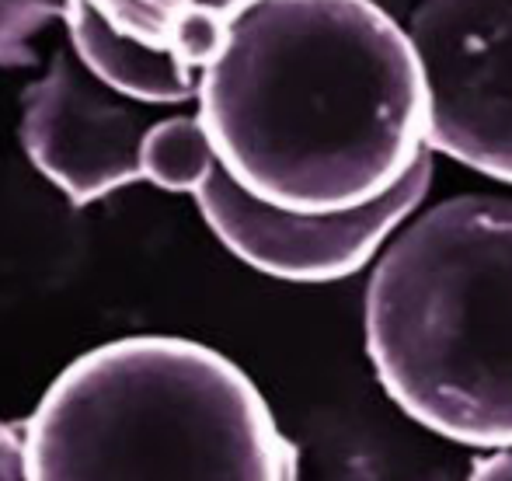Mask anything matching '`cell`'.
<instances>
[{"label":"cell","mask_w":512,"mask_h":481,"mask_svg":"<svg viewBox=\"0 0 512 481\" xmlns=\"http://www.w3.org/2000/svg\"><path fill=\"white\" fill-rule=\"evenodd\" d=\"M220 168L262 203L345 213L429 154V91L408 28L370 0H262L199 81Z\"/></svg>","instance_id":"obj_1"},{"label":"cell","mask_w":512,"mask_h":481,"mask_svg":"<svg viewBox=\"0 0 512 481\" xmlns=\"http://www.w3.org/2000/svg\"><path fill=\"white\" fill-rule=\"evenodd\" d=\"M300 464L248 373L175 335L77 356L25 422L28 481H300Z\"/></svg>","instance_id":"obj_2"},{"label":"cell","mask_w":512,"mask_h":481,"mask_svg":"<svg viewBox=\"0 0 512 481\" xmlns=\"http://www.w3.org/2000/svg\"><path fill=\"white\" fill-rule=\"evenodd\" d=\"M366 356L411 422L512 447V199L457 196L408 224L366 286Z\"/></svg>","instance_id":"obj_3"},{"label":"cell","mask_w":512,"mask_h":481,"mask_svg":"<svg viewBox=\"0 0 512 481\" xmlns=\"http://www.w3.org/2000/svg\"><path fill=\"white\" fill-rule=\"evenodd\" d=\"M429 150L512 182V0H422L408 18Z\"/></svg>","instance_id":"obj_4"},{"label":"cell","mask_w":512,"mask_h":481,"mask_svg":"<svg viewBox=\"0 0 512 481\" xmlns=\"http://www.w3.org/2000/svg\"><path fill=\"white\" fill-rule=\"evenodd\" d=\"M429 185L432 157L425 154L405 175V182L377 203L310 217L255 199L216 161V168L196 189V203L209 231L244 265L286 283H335L370 265V258L422 206Z\"/></svg>","instance_id":"obj_5"},{"label":"cell","mask_w":512,"mask_h":481,"mask_svg":"<svg viewBox=\"0 0 512 481\" xmlns=\"http://www.w3.org/2000/svg\"><path fill=\"white\" fill-rule=\"evenodd\" d=\"M161 105L136 102L98 81L70 46L21 98V147L74 206L143 182V140Z\"/></svg>","instance_id":"obj_6"},{"label":"cell","mask_w":512,"mask_h":481,"mask_svg":"<svg viewBox=\"0 0 512 481\" xmlns=\"http://www.w3.org/2000/svg\"><path fill=\"white\" fill-rule=\"evenodd\" d=\"M63 25L77 60L119 95L147 105H182L199 98L203 70L122 35L88 0H67Z\"/></svg>","instance_id":"obj_7"},{"label":"cell","mask_w":512,"mask_h":481,"mask_svg":"<svg viewBox=\"0 0 512 481\" xmlns=\"http://www.w3.org/2000/svg\"><path fill=\"white\" fill-rule=\"evenodd\" d=\"M112 28L206 70L230 25L262 0H88Z\"/></svg>","instance_id":"obj_8"},{"label":"cell","mask_w":512,"mask_h":481,"mask_svg":"<svg viewBox=\"0 0 512 481\" xmlns=\"http://www.w3.org/2000/svg\"><path fill=\"white\" fill-rule=\"evenodd\" d=\"M213 168L216 154L199 116H164L143 140V182L164 192L196 196Z\"/></svg>","instance_id":"obj_9"},{"label":"cell","mask_w":512,"mask_h":481,"mask_svg":"<svg viewBox=\"0 0 512 481\" xmlns=\"http://www.w3.org/2000/svg\"><path fill=\"white\" fill-rule=\"evenodd\" d=\"M321 481H446V468L411 454H394L387 443L356 433V440L328 454Z\"/></svg>","instance_id":"obj_10"},{"label":"cell","mask_w":512,"mask_h":481,"mask_svg":"<svg viewBox=\"0 0 512 481\" xmlns=\"http://www.w3.org/2000/svg\"><path fill=\"white\" fill-rule=\"evenodd\" d=\"M67 0H0V67L32 60V35L63 18Z\"/></svg>","instance_id":"obj_11"},{"label":"cell","mask_w":512,"mask_h":481,"mask_svg":"<svg viewBox=\"0 0 512 481\" xmlns=\"http://www.w3.org/2000/svg\"><path fill=\"white\" fill-rule=\"evenodd\" d=\"M0 481H28L25 440L14 426L0 419Z\"/></svg>","instance_id":"obj_12"},{"label":"cell","mask_w":512,"mask_h":481,"mask_svg":"<svg viewBox=\"0 0 512 481\" xmlns=\"http://www.w3.org/2000/svg\"><path fill=\"white\" fill-rule=\"evenodd\" d=\"M467 481H512V447L499 450V454L485 457L471 468Z\"/></svg>","instance_id":"obj_13"},{"label":"cell","mask_w":512,"mask_h":481,"mask_svg":"<svg viewBox=\"0 0 512 481\" xmlns=\"http://www.w3.org/2000/svg\"><path fill=\"white\" fill-rule=\"evenodd\" d=\"M370 4L384 7L391 18H398V21H405V25H408V18L415 14V7L422 4V0H370Z\"/></svg>","instance_id":"obj_14"}]
</instances>
